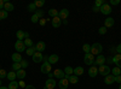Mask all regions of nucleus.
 <instances>
[{"instance_id":"1","label":"nucleus","mask_w":121,"mask_h":89,"mask_svg":"<svg viewBox=\"0 0 121 89\" xmlns=\"http://www.w3.org/2000/svg\"><path fill=\"white\" fill-rule=\"evenodd\" d=\"M102 51H103V47H102V45L100 43H98V42H96V43H93L92 46H91V54H93V55H99L100 53H102Z\"/></svg>"},{"instance_id":"2","label":"nucleus","mask_w":121,"mask_h":89,"mask_svg":"<svg viewBox=\"0 0 121 89\" xmlns=\"http://www.w3.org/2000/svg\"><path fill=\"white\" fill-rule=\"evenodd\" d=\"M110 72H112V69H110V66L109 65H100L99 67H98V74L99 75H102V76H108Z\"/></svg>"},{"instance_id":"3","label":"nucleus","mask_w":121,"mask_h":89,"mask_svg":"<svg viewBox=\"0 0 121 89\" xmlns=\"http://www.w3.org/2000/svg\"><path fill=\"white\" fill-rule=\"evenodd\" d=\"M95 55L93 54H91V53H86L85 57H84V63L88 66H92L95 64Z\"/></svg>"},{"instance_id":"4","label":"nucleus","mask_w":121,"mask_h":89,"mask_svg":"<svg viewBox=\"0 0 121 89\" xmlns=\"http://www.w3.org/2000/svg\"><path fill=\"white\" fill-rule=\"evenodd\" d=\"M15 49H16L17 53H22V52H24L26 49H27V47H26V45H24L23 41L17 40V41L15 42Z\"/></svg>"},{"instance_id":"5","label":"nucleus","mask_w":121,"mask_h":89,"mask_svg":"<svg viewBox=\"0 0 121 89\" xmlns=\"http://www.w3.org/2000/svg\"><path fill=\"white\" fill-rule=\"evenodd\" d=\"M51 64H50L47 60H45L43 64H41V67H40V71H41V74H50L51 72Z\"/></svg>"},{"instance_id":"6","label":"nucleus","mask_w":121,"mask_h":89,"mask_svg":"<svg viewBox=\"0 0 121 89\" xmlns=\"http://www.w3.org/2000/svg\"><path fill=\"white\" fill-rule=\"evenodd\" d=\"M99 11H100V12H102L103 15H105V16H108V15H110V13H112V11H113V10H112V6H110L109 4H107V3H104V5H103L102 7H100V8H99Z\"/></svg>"},{"instance_id":"7","label":"nucleus","mask_w":121,"mask_h":89,"mask_svg":"<svg viewBox=\"0 0 121 89\" xmlns=\"http://www.w3.org/2000/svg\"><path fill=\"white\" fill-rule=\"evenodd\" d=\"M105 62H107V58H105L104 55H102V54H99V55H97V58L95 59V64H93V65L100 66V65H104Z\"/></svg>"},{"instance_id":"8","label":"nucleus","mask_w":121,"mask_h":89,"mask_svg":"<svg viewBox=\"0 0 121 89\" xmlns=\"http://www.w3.org/2000/svg\"><path fill=\"white\" fill-rule=\"evenodd\" d=\"M56 80L55 78H48V80L45 82V89H55L56 87Z\"/></svg>"},{"instance_id":"9","label":"nucleus","mask_w":121,"mask_h":89,"mask_svg":"<svg viewBox=\"0 0 121 89\" xmlns=\"http://www.w3.org/2000/svg\"><path fill=\"white\" fill-rule=\"evenodd\" d=\"M32 59H33L34 63H41L44 60V55H43L41 52H35V54L32 57Z\"/></svg>"},{"instance_id":"10","label":"nucleus","mask_w":121,"mask_h":89,"mask_svg":"<svg viewBox=\"0 0 121 89\" xmlns=\"http://www.w3.org/2000/svg\"><path fill=\"white\" fill-rule=\"evenodd\" d=\"M98 75V67L96 65H92L88 67V76L90 77H97Z\"/></svg>"},{"instance_id":"11","label":"nucleus","mask_w":121,"mask_h":89,"mask_svg":"<svg viewBox=\"0 0 121 89\" xmlns=\"http://www.w3.org/2000/svg\"><path fill=\"white\" fill-rule=\"evenodd\" d=\"M58 17L62 19V21L67 19V18L69 17V10H67V8H62V10L59 11V13H58Z\"/></svg>"},{"instance_id":"12","label":"nucleus","mask_w":121,"mask_h":89,"mask_svg":"<svg viewBox=\"0 0 121 89\" xmlns=\"http://www.w3.org/2000/svg\"><path fill=\"white\" fill-rule=\"evenodd\" d=\"M68 85H69V81L67 80L65 77L62 78V80H59V82H58V87H59V89H67Z\"/></svg>"},{"instance_id":"13","label":"nucleus","mask_w":121,"mask_h":89,"mask_svg":"<svg viewBox=\"0 0 121 89\" xmlns=\"http://www.w3.org/2000/svg\"><path fill=\"white\" fill-rule=\"evenodd\" d=\"M35 48H36V52H44L46 49V43L44 41H39L36 45H35Z\"/></svg>"},{"instance_id":"14","label":"nucleus","mask_w":121,"mask_h":89,"mask_svg":"<svg viewBox=\"0 0 121 89\" xmlns=\"http://www.w3.org/2000/svg\"><path fill=\"white\" fill-rule=\"evenodd\" d=\"M53 76L59 78V80H62V78L65 77V74L63 70H60V69H55V71H53Z\"/></svg>"},{"instance_id":"15","label":"nucleus","mask_w":121,"mask_h":89,"mask_svg":"<svg viewBox=\"0 0 121 89\" xmlns=\"http://www.w3.org/2000/svg\"><path fill=\"white\" fill-rule=\"evenodd\" d=\"M51 24H52L53 28H59L60 24H62V19H60V18L57 16V17H55V18L51 19Z\"/></svg>"},{"instance_id":"16","label":"nucleus","mask_w":121,"mask_h":89,"mask_svg":"<svg viewBox=\"0 0 121 89\" xmlns=\"http://www.w3.org/2000/svg\"><path fill=\"white\" fill-rule=\"evenodd\" d=\"M115 82V76H113V75H108V76H105L104 77V83L105 84H108V85H110V84H113Z\"/></svg>"},{"instance_id":"17","label":"nucleus","mask_w":121,"mask_h":89,"mask_svg":"<svg viewBox=\"0 0 121 89\" xmlns=\"http://www.w3.org/2000/svg\"><path fill=\"white\" fill-rule=\"evenodd\" d=\"M114 24H115L114 18H112V17H108V18H105V21H104V27H105L107 29H108V28H112Z\"/></svg>"},{"instance_id":"18","label":"nucleus","mask_w":121,"mask_h":89,"mask_svg":"<svg viewBox=\"0 0 121 89\" xmlns=\"http://www.w3.org/2000/svg\"><path fill=\"white\" fill-rule=\"evenodd\" d=\"M58 60H59V57L57 54H51V55H48V58H47V62L51 64V65L52 64H56Z\"/></svg>"},{"instance_id":"19","label":"nucleus","mask_w":121,"mask_h":89,"mask_svg":"<svg viewBox=\"0 0 121 89\" xmlns=\"http://www.w3.org/2000/svg\"><path fill=\"white\" fill-rule=\"evenodd\" d=\"M65 78L69 81V83H72V84H76V83L79 82V77H78V76H75V75H72V76L65 75Z\"/></svg>"},{"instance_id":"20","label":"nucleus","mask_w":121,"mask_h":89,"mask_svg":"<svg viewBox=\"0 0 121 89\" xmlns=\"http://www.w3.org/2000/svg\"><path fill=\"white\" fill-rule=\"evenodd\" d=\"M11 58H12V60H13V63H21L23 59H22V55H21V53H12V55H11Z\"/></svg>"},{"instance_id":"21","label":"nucleus","mask_w":121,"mask_h":89,"mask_svg":"<svg viewBox=\"0 0 121 89\" xmlns=\"http://www.w3.org/2000/svg\"><path fill=\"white\" fill-rule=\"evenodd\" d=\"M113 62H114V64H115L117 67L121 69V54H115V55L113 57Z\"/></svg>"},{"instance_id":"22","label":"nucleus","mask_w":121,"mask_h":89,"mask_svg":"<svg viewBox=\"0 0 121 89\" xmlns=\"http://www.w3.org/2000/svg\"><path fill=\"white\" fill-rule=\"evenodd\" d=\"M4 10L6 12H10V11H13L15 10V6L11 4V3H9V1H5V5H4Z\"/></svg>"},{"instance_id":"23","label":"nucleus","mask_w":121,"mask_h":89,"mask_svg":"<svg viewBox=\"0 0 121 89\" xmlns=\"http://www.w3.org/2000/svg\"><path fill=\"white\" fill-rule=\"evenodd\" d=\"M6 78H7L10 82H12V81H16L17 75H16L15 71H10V72H7V77H6Z\"/></svg>"},{"instance_id":"24","label":"nucleus","mask_w":121,"mask_h":89,"mask_svg":"<svg viewBox=\"0 0 121 89\" xmlns=\"http://www.w3.org/2000/svg\"><path fill=\"white\" fill-rule=\"evenodd\" d=\"M16 75H17V78H19V80H23V78L27 76V72H26L24 69H21V70H18V71L16 72Z\"/></svg>"},{"instance_id":"25","label":"nucleus","mask_w":121,"mask_h":89,"mask_svg":"<svg viewBox=\"0 0 121 89\" xmlns=\"http://www.w3.org/2000/svg\"><path fill=\"white\" fill-rule=\"evenodd\" d=\"M35 52H36V48H35V46H33V47H29V48H27V49H26V53H27V55H29V57H33V55L35 54Z\"/></svg>"},{"instance_id":"26","label":"nucleus","mask_w":121,"mask_h":89,"mask_svg":"<svg viewBox=\"0 0 121 89\" xmlns=\"http://www.w3.org/2000/svg\"><path fill=\"white\" fill-rule=\"evenodd\" d=\"M84 72H85V70H84V67H81V66H78V67L74 69V75L78 76V77H79V76H81Z\"/></svg>"},{"instance_id":"27","label":"nucleus","mask_w":121,"mask_h":89,"mask_svg":"<svg viewBox=\"0 0 121 89\" xmlns=\"http://www.w3.org/2000/svg\"><path fill=\"white\" fill-rule=\"evenodd\" d=\"M64 74L65 75H68V76H72V75H74V69L72 67V66H67V67H64Z\"/></svg>"},{"instance_id":"28","label":"nucleus","mask_w":121,"mask_h":89,"mask_svg":"<svg viewBox=\"0 0 121 89\" xmlns=\"http://www.w3.org/2000/svg\"><path fill=\"white\" fill-rule=\"evenodd\" d=\"M58 13H59V11H58V10H56V8H50L48 10V15H50V17H52V18L57 17Z\"/></svg>"},{"instance_id":"29","label":"nucleus","mask_w":121,"mask_h":89,"mask_svg":"<svg viewBox=\"0 0 121 89\" xmlns=\"http://www.w3.org/2000/svg\"><path fill=\"white\" fill-rule=\"evenodd\" d=\"M16 36H17V39H18L19 41H22V40H24V39H26L24 31H23V30H18V31L16 33Z\"/></svg>"},{"instance_id":"30","label":"nucleus","mask_w":121,"mask_h":89,"mask_svg":"<svg viewBox=\"0 0 121 89\" xmlns=\"http://www.w3.org/2000/svg\"><path fill=\"white\" fill-rule=\"evenodd\" d=\"M112 75H113V76H119V75H121V69L117 67V66L113 67V69H112Z\"/></svg>"},{"instance_id":"31","label":"nucleus","mask_w":121,"mask_h":89,"mask_svg":"<svg viewBox=\"0 0 121 89\" xmlns=\"http://www.w3.org/2000/svg\"><path fill=\"white\" fill-rule=\"evenodd\" d=\"M23 42H24V45H26V47H27V48L33 47V40H32L30 37H29V39H24Z\"/></svg>"},{"instance_id":"32","label":"nucleus","mask_w":121,"mask_h":89,"mask_svg":"<svg viewBox=\"0 0 121 89\" xmlns=\"http://www.w3.org/2000/svg\"><path fill=\"white\" fill-rule=\"evenodd\" d=\"M21 69H22V66H21V63H13V64H12V71L17 72L18 70H21Z\"/></svg>"},{"instance_id":"33","label":"nucleus","mask_w":121,"mask_h":89,"mask_svg":"<svg viewBox=\"0 0 121 89\" xmlns=\"http://www.w3.org/2000/svg\"><path fill=\"white\" fill-rule=\"evenodd\" d=\"M7 87H9V89H17L19 85H18V82L17 81H12V82H10V84Z\"/></svg>"},{"instance_id":"34","label":"nucleus","mask_w":121,"mask_h":89,"mask_svg":"<svg viewBox=\"0 0 121 89\" xmlns=\"http://www.w3.org/2000/svg\"><path fill=\"white\" fill-rule=\"evenodd\" d=\"M36 10H38V7L35 6L34 3H32V4H29V5H28V11H29V12H34V13H35Z\"/></svg>"},{"instance_id":"35","label":"nucleus","mask_w":121,"mask_h":89,"mask_svg":"<svg viewBox=\"0 0 121 89\" xmlns=\"http://www.w3.org/2000/svg\"><path fill=\"white\" fill-rule=\"evenodd\" d=\"M9 16V12H6L5 10H0V19H6Z\"/></svg>"},{"instance_id":"36","label":"nucleus","mask_w":121,"mask_h":89,"mask_svg":"<svg viewBox=\"0 0 121 89\" xmlns=\"http://www.w3.org/2000/svg\"><path fill=\"white\" fill-rule=\"evenodd\" d=\"M82 51L85 52V54H86V53H90V52H91V46H90L88 43H85V45L82 46Z\"/></svg>"},{"instance_id":"37","label":"nucleus","mask_w":121,"mask_h":89,"mask_svg":"<svg viewBox=\"0 0 121 89\" xmlns=\"http://www.w3.org/2000/svg\"><path fill=\"white\" fill-rule=\"evenodd\" d=\"M34 4L36 7H43L45 5V0H36V1H34Z\"/></svg>"},{"instance_id":"38","label":"nucleus","mask_w":121,"mask_h":89,"mask_svg":"<svg viewBox=\"0 0 121 89\" xmlns=\"http://www.w3.org/2000/svg\"><path fill=\"white\" fill-rule=\"evenodd\" d=\"M103 5H104V0H96V3H95V6H96V7L100 8Z\"/></svg>"},{"instance_id":"39","label":"nucleus","mask_w":121,"mask_h":89,"mask_svg":"<svg viewBox=\"0 0 121 89\" xmlns=\"http://www.w3.org/2000/svg\"><path fill=\"white\" fill-rule=\"evenodd\" d=\"M35 15H36V16H38V17H39L40 19H41V18L44 17V15H45V12L43 11V10H39V8H38V10H36V11H35Z\"/></svg>"},{"instance_id":"40","label":"nucleus","mask_w":121,"mask_h":89,"mask_svg":"<svg viewBox=\"0 0 121 89\" xmlns=\"http://www.w3.org/2000/svg\"><path fill=\"white\" fill-rule=\"evenodd\" d=\"M107 30H108V29L105 27H100L98 29V33H99V35H105L107 34Z\"/></svg>"},{"instance_id":"41","label":"nucleus","mask_w":121,"mask_h":89,"mask_svg":"<svg viewBox=\"0 0 121 89\" xmlns=\"http://www.w3.org/2000/svg\"><path fill=\"white\" fill-rule=\"evenodd\" d=\"M6 77H7V72L4 69H0V80H1V78H6Z\"/></svg>"},{"instance_id":"42","label":"nucleus","mask_w":121,"mask_h":89,"mask_svg":"<svg viewBox=\"0 0 121 89\" xmlns=\"http://www.w3.org/2000/svg\"><path fill=\"white\" fill-rule=\"evenodd\" d=\"M39 21H40V18H39L35 13H33V16H32V22H33V23H38Z\"/></svg>"},{"instance_id":"43","label":"nucleus","mask_w":121,"mask_h":89,"mask_svg":"<svg viewBox=\"0 0 121 89\" xmlns=\"http://www.w3.org/2000/svg\"><path fill=\"white\" fill-rule=\"evenodd\" d=\"M109 4L110 5H119L120 4V0H110Z\"/></svg>"},{"instance_id":"44","label":"nucleus","mask_w":121,"mask_h":89,"mask_svg":"<svg viewBox=\"0 0 121 89\" xmlns=\"http://www.w3.org/2000/svg\"><path fill=\"white\" fill-rule=\"evenodd\" d=\"M21 66H22V69L27 67V66H28V62H27V60H24V59H23V60L21 62Z\"/></svg>"},{"instance_id":"45","label":"nucleus","mask_w":121,"mask_h":89,"mask_svg":"<svg viewBox=\"0 0 121 89\" xmlns=\"http://www.w3.org/2000/svg\"><path fill=\"white\" fill-rule=\"evenodd\" d=\"M18 85H19V87H22V88H26V87H27L23 80H21V81H19V82H18Z\"/></svg>"},{"instance_id":"46","label":"nucleus","mask_w":121,"mask_h":89,"mask_svg":"<svg viewBox=\"0 0 121 89\" xmlns=\"http://www.w3.org/2000/svg\"><path fill=\"white\" fill-rule=\"evenodd\" d=\"M115 82H117L119 84H121V75H119V76H115Z\"/></svg>"},{"instance_id":"47","label":"nucleus","mask_w":121,"mask_h":89,"mask_svg":"<svg viewBox=\"0 0 121 89\" xmlns=\"http://www.w3.org/2000/svg\"><path fill=\"white\" fill-rule=\"evenodd\" d=\"M115 51L117 52V54H121V43H120L117 47H115Z\"/></svg>"},{"instance_id":"48","label":"nucleus","mask_w":121,"mask_h":89,"mask_svg":"<svg viewBox=\"0 0 121 89\" xmlns=\"http://www.w3.org/2000/svg\"><path fill=\"white\" fill-rule=\"evenodd\" d=\"M46 21H47V19H44V18H41V19L39 21L40 25H45V24H46Z\"/></svg>"},{"instance_id":"49","label":"nucleus","mask_w":121,"mask_h":89,"mask_svg":"<svg viewBox=\"0 0 121 89\" xmlns=\"http://www.w3.org/2000/svg\"><path fill=\"white\" fill-rule=\"evenodd\" d=\"M107 63H108V64H114V62H113V57L107 58Z\"/></svg>"},{"instance_id":"50","label":"nucleus","mask_w":121,"mask_h":89,"mask_svg":"<svg viewBox=\"0 0 121 89\" xmlns=\"http://www.w3.org/2000/svg\"><path fill=\"white\" fill-rule=\"evenodd\" d=\"M4 5H5V1L4 0H0V10H4Z\"/></svg>"},{"instance_id":"51","label":"nucleus","mask_w":121,"mask_h":89,"mask_svg":"<svg viewBox=\"0 0 121 89\" xmlns=\"http://www.w3.org/2000/svg\"><path fill=\"white\" fill-rule=\"evenodd\" d=\"M26 89H36V88H35L34 85H32V84H29V85L26 87Z\"/></svg>"},{"instance_id":"52","label":"nucleus","mask_w":121,"mask_h":89,"mask_svg":"<svg viewBox=\"0 0 121 89\" xmlns=\"http://www.w3.org/2000/svg\"><path fill=\"white\" fill-rule=\"evenodd\" d=\"M92 10H93V12H100V11H99V8H98V7H96V6H93V7H92Z\"/></svg>"},{"instance_id":"53","label":"nucleus","mask_w":121,"mask_h":89,"mask_svg":"<svg viewBox=\"0 0 121 89\" xmlns=\"http://www.w3.org/2000/svg\"><path fill=\"white\" fill-rule=\"evenodd\" d=\"M47 75H48L50 78H53V77H55V76H53V72H50V74H47Z\"/></svg>"},{"instance_id":"54","label":"nucleus","mask_w":121,"mask_h":89,"mask_svg":"<svg viewBox=\"0 0 121 89\" xmlns=\"http://www.w3.org/2000/svg\"><path fill=\"white\" fill-rule=\"evenodd\" d=\"M24 36H26V39H29L30 36H29V33H27V31H24Z\"/></svg>"},{"instance_id":"55","label":"nucleus","mask_w":121,"mask_h":89,"mask_svg":"<svg viewBox=\"0 0 121 89\" xmlns=\"http://www.w3.org/2000/svg\"><path fill=\"white\" fill-rule=\"evenodd\" d=\"M63 22V24H68V21H67V19H64V21H62Z\"/></svg>"},{"instance_id":"56","label":"nucleus","mask_w":121,"mask_h":89,"mask_svg":"<svg viewBox=\"0 0 121 89\" xmlns=\"http://www.w3.org/2000/svg\"><path fill=\"white\" fill-rule=\"evenodd\" d=\"M0 89H9V87H0Z\"/></svg>"},{"instance_id":"57","label":"nucleus","mask_w":121,"mask_h":89,"mask_svg":"<svg viewBox=\"0 0 121 89\" xmlns=\"http://www.w3.org/2000/svg\"><path fill=\"white\" fill-rule=\"evenodd\" d=\"M119 89H121V84H119Z\"/></svg>"},{"instance_id":"58","label":"nucleus","mask_w":121,"mask_h":89,"mask_svg":"<svg viewBox=\"0 0 121 89\" xmlns=\"http://www.w3.org/2000/svg\"><path fill=\"white\" fill-rule=\"evenodd\" d=\"M0 87H1V80H0Z\"/></svg>"}]
</instances>
